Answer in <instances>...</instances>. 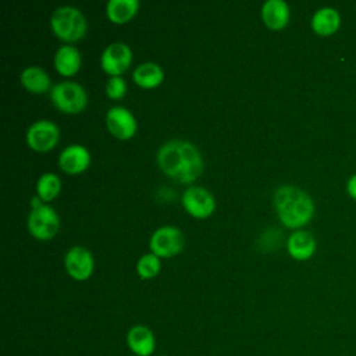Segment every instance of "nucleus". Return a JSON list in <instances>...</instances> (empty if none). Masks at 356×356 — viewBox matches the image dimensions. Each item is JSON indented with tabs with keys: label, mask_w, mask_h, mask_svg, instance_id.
Returning a JSON list of instances; mask_svg holds the SVG:
<instances>
[{
	"label": "nucleus",
	"mask_w": 356,
	"mask_h": 356,
	"mask_svg": "<svg viewBox=\"0 0 356 356\" xmlns=\"http://www.w3.org/2000/svg\"><path fill=\"white\" fill-rule=\"evenodd\" d=\"M61 191V181L54 172H43L36 181V193L46 203L53 200Z\"/></svg>",
	"instance_id": "nucleus-21"
},
{
	"label": "nucleus",
	"mask_w": 356,
	"mask_h": 356,
	"mask_svg": "<svg viewBox=\"0 0 356 356\" xmlns=\"http://www.w3.org/2000/svg\"><path fill=\"white\" fill-rule=\"evenodd\" d=\"M156 160L165 175L182 184L196 181L204 168L199 149L184 139H171L164 142L157 150Z\"/></svg>",
	"instance_id": "nucleus-1"
},
{
	"label": "nucleus",
	"mask_w": 356,
	"mask_h": 356,
	"mask_svg": "<svg viewBox=\"0 0 356 356\" xmlns=\"http://www.w3.org/2000/svg\"><path fill=\"white\" fill-rule=\"evenodd\" d=\"M90 164V152L83 145L72 143L58 154V165L67 174H79Z\"/></svg>",
	"instance_id": "nucleus-12"
},
{
	"label": "nucleus",
	"mask_w": 356,
	"mask_h": 356,
	"mask_svg": "<svg viewBox=\"0 0 356 356\" xmlns=\"http://www.w3.org/2000/svg\"><path fill=\"white\" fill-rule=\"evenodd\" d=\"M26 225L32 236L46 241L51 239L58 232L60 217L51 206L42 203L38 207H31Z\"/></svg>",
	"instance_id": "nucleus-5"
},
{
	"label": "nucleus",
	"mask_w": 356,
	"mask_h": 356,
	"mask_svg": "<svg viewBox=\"0 0 356 356\" xmlns=\"http://www.w3.org/2000/svg\"><path fill=\"white\" fill-rule=\"evenodd\" d=\"M289 15V6L284 0H267L261 6V19L270 29H282Z\"/></svg>",
	"instance_id": "nucleus-16"
},
{
	"label": "nucleus",
	"mask_w": 356,
	"mask_h": 356,
	"mask_svg": "<svg viewBox=\"0 0 356 356\" xmlns=\"http://www.w3.org/2000/svg\"><path fill=\"white\" fill-rule=\"evenodd\" d=\"M316 239L313 234L305 229H295L286 241L288 253L295 260H307L316 252Z\"/></svg>",
	"instance_id": "nucleus-14"
},
{
	"label": "nucleus",
	"mask_w": 356,
	"mask_h": 356,
	"mask_svg": "<svg viewBox=\"0 0 356 356\" xmlns=\"http://www.w3.org/2000/svg\"><path fill=\"white\" fill-rule=\"evenodd\" d=\"M181 202L186 213L196 218H206L216 210L214 196L203 186H189L185 189Z\"/></svg>",
	"instance_id": "nucleus-8"
},
{
	"label": "nucleus",
	"mask_w": 356,
	"mask_h": 356,
	"mask_svg": "<svg viewBox=\"0 0 356 356\" xmlns=\"http://www.w3.org/2000/svg\"><path fill=\"white\" fill-rule=\"evenodd\" d=\"M161 270V260L154 253H145L136 261V273L142 280L154 278Z\"/></svg>",
	"instance_id": "nucleus-22"
},
{
	"label": "nucleus",
	"mask_w": 356,
	"mask_h": 356,
	"mask_svg": "<svg viewBox=\"0 0 356 356\" xmlns=\"http://www.w3.org/2000/svg\"><path fill=\"white\" fill-rule=\"evenodd\" d=\"M160 356H167V355H160Z\"/></svg>",
	"instance_id": "nucleus-25"
},
{
	"label": "nucleus",
	"mask_w": 356,
	"mask_h": 356,
	"mask_svg": "<svg viewBox=\"0 0 356 356\" xmlns=\"http://www.w3.org/2000/svg\"><path fill=\"white\" fill-rule=\"evenodd\" d=\"M21 85L32 93H44L51 89V79L49 74L39 65H28L21 71Z\"/></svg>",
	"instance_id": "nucleus-17"
},
{
	"label": "nucleus",
	"mask_w": 356,
	"mask_h": 356,
	"mask_svg": "<svg viewBox=\"0 0 356 356\" xmlns=\"http://www.w3.org/2000/svg\"><path fill=\"white\" fill-rule=\"evenodd\" d=\"M132 63V50L124 42H113L100 54V67L110 76L121 75Z\"/></svg>",
	"instance_id": "nucleus-9"
},
{
	"label": "nucleus",
	"mask_w": 356,
	"mask_h": 356,
	"mask_svg": "<svg viewBox=\"0 0 356 356\" xmlns=\"http://www.w3.org/2000/svg\"><path fill=\"white\" fill-rule=\"evenodd\" d=\"M127 93V82L121 75L110 76L106 82V95L113 99H121Z\"/></svg>",
	"instance_id": "nucleus-23"
},
{
	"label": "nucleus",
	"mask_w": 356,
	"mask_h": 356,
	"mask_svg": "<svg viewBox=\"0 0 356 356\" xmlns=\"http://www.w3.org/2000/svg\"><path fill=\"white\" fill-rule=\"evenodd\" d=\"M185 245L184 234L174 225H163L153 231L149 239L152 253L159 257H172L178 254Z\"/></svg>",
	"instance_id": "nucleus-6"
},
{
	"label": "nucleus",
	"mask_w": 356,
	"mask_h": 356,
	"mask_svg": "<svg viewBox=\"0 0 356 356\" xmlns=\"http://www.w3.org/2000/svg\"><path fill=\"white\" fill-rule=\"evenodd\" d=\"M346 191H348V193L350 195V197H353V199L356 200V174L352 175V177L348 179Z\"/></svg>",
	"instance_id": "nucleus-24"
},
{
	"label": "nucleus",
	"mask_w": 356,
	"mask_h": 356,
	"mask_svg": "<svg viewBox=\"0 0 356 356\" xmlns=\"http://www.w3.org/2000/svg\"><path fill=\"white\" fill-rule=\"evenodd\" d=\"M64 267L68 275L76 281L88 280L95 268V260L89 249L75 245L64 254Z\"/></svg>",
	"instance_id": "nucleus-10"
},
{
	"label": "nucleus",
	"mask_w": 356,
	"mask_h": 356,
	"mask_svg": "<svg viewBox=\"0 0 356 356\" xmlns=\"http://www.w3.org/2000/svg\"><path fill=\"white\" fill-rule=\"evenodd\" d=\"M139 6L138 0H108L106 15L114 24H125L136 15Z\"/></svg>",
	"instance_id": "nucleus-20"
},
{
	"label": "nucleus",
	"mask_w": 356,
	"mask_h": 356,
	"mask_svg": "<svg viewBox=\"0 0 356 356\" xmlns=\"http://www.w3.org/2000/svg\"><path fill=\"white\" fill-rule=\"evenodd\" d=\"M132 79L136 85L145 89H152L159 86L164 79L163 68L153 61H146L135 67L132 72Z\"/></svg>",
	"instance_id": "nucleus-19"
},
{
	"label": "nucleus",
	"mask_w": 356,
	"mask_h": 356,
	"mask_svg": "<svg viewBox=\"0 0 356 356\" xmlns=\"http://www.w3.org/2000/svg\"><path fill=\"white\" fill-rule=\"evenodd\" d=\"M53 104L63 113H81L88 104V93L85 88L75 81H63L50 89Z\"/></svg>",
	"instance_id": "nucleus-4"
},
{
	"label": "nucleus",
	"mask_w": 356,
	"mask_h": 356,
	"mask_svg": "<svg viewBox=\"0 0 356 356\" xmlns=\"http://www.w3.org/2000/svg\"><path fill=\"white\" fill-rule=\"evenodd\" d=\"M108 132L118 139H129L138 129L135 115L124 106H113L106 113Z\"/></svg>",
	"instance_id": "nucleus-11"
},
{
	"label": "nucleus",
	"mask_w": 356,
	"mask_h": 356,
	"mask_svg": "<svg viewBox=\"0 0 356 356\" xmlns=\"http://www.w3.org/2000/svg\"><path fill=\"white\" fill-rule=\"evenodd\" d=\"M274 209L281 222L288 228L306 225L314 214L312 197L295 185H281L274 192Z\"/></svg>",
	"instance_id": "nucleus-2"
},
{
	"label": "nucleus",
	"mask_w": 356,
	"mask_h": 356,
	"mask_svg": "<svg viewBox=\"0 0 356 356\" xmlns=\"http://www.w3.org/2000/svg\"><path fill=\"white\" fill-rule=\"evenodd\" d=\"M53 33L65 42H75L85 36L88 22L82 11L74 6L57 7L50 17Z\"/></svg>",
	"instance_id": "nucleus-3"
},
{
	"label": "nucleus",
	"mask_w": 356,
	"mask_h": 356,
	"mask_svg": "<svg viewBox=\"0 0 356 356\" xmlns=\"http://www.w3.org/2000/svg\"><path fill=\"white\" fill-rule=\"evenodd\" d=\"M81 53L78 47L72 44H63L60 46L53 58L54 68L58 74L64 76H72L75 75L81 68Z\"/></svg>",
	"instance_id": "nucleus-15"
},
{
	"label": "nucleus",
	"mask_w": 356,
	"mask_h": 356,
	"mask_svg": "<svg viewBox=\"0 0 356 356\" xmlns=\"http://www.w3.org/2000/svg\"><path fill=\"white\" fill-rule=\"evenodd\" d=\"M134 356H135V355H134Z\"/></svg>",
	"instance_id": "nucleus-26"
},
{
	"label": "nucleus",
	"mask_w": 356,
	"mask_h": 356,
	"mask_svg": "<svg viewBox=\"0 0 356 356\" xmlns=\"http://www.w3.org/2000/svg\"><path fill=\"white\" fill-rule=\"evenodd\" d=\"M341 15L332 7L318 8L312 17V28L320 36H330L338 31Z\"/></svg>",
	"instance_id": "nucleus-18"
},
{
	"label": "nucleus",
	"mask_w": 356,
	"mask_h": 356,
	"mask_svg": "<svg viewBox=\"0 0 356 356\" xmlns=\"http://www.w3.org/2000/svg\"><path fill=\"white\" fill-rule=\"evenodd\" d=\"M127 343L135 356H150L156 348V338L149 327L138 324L129 328Z\"/></svg>",
	"instance_id": "nucleus-13"
},
{
	"label": "nucleus",
	"mask_w": 356,
	"mask_h": 356,
	"mask_svg": "<svg viewBox=\"0 0 356 356\" xmlns=\"http://www.w3.org/2000/svg\"><path fill=\"white\" fill-rule=\"evenodd\" d=\"M25 139L31 149L36 152H47L57 145L60 129L50 120H38L26 129Z\"/></svg>",
	"instance_id": "nucleus-7"
}]
</instances>
